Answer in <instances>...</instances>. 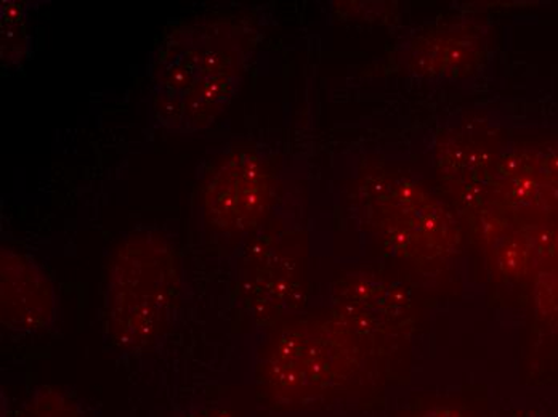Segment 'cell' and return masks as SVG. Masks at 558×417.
I'll list each match as a JSON object with an SVG mask.
<instances>
[{
    "mask_svg": "<svg viewBox=\"0 0 558 417\" xmlns=\"http://www.w3.org/2000/svg\"><path fill=\"white\" fill-rule=\"evenodd\" d=\"M246 42L220 20L180 23L149 61V118L173 135L206 131L236 98L246 70Z\"/></svg>",
    "mask_w": 558,
    "mask_h": 417,
    "instance_id": "obj_1",
    "label": "cell"
},
{
    "mask_svg": "<svg viewBox=\"0 0 558 417\" xmlns=\"http://www.w3.org/2000/svg\"><path fill=\"white\" fill-rule=\"evenodd\" d=\"M185 294V271L175 241L143 229L119 241L105 277V331L116 347L143 352L173 327Z\"/></svg>",
    "mask_w": 558,
    "mask_h": 417,
    "instance_id": "obj_2",
    "label": "cell"
},
{
    "mask_svg": "<svg viewBox=\"0 0 558 417\" xmlns=\"http://www.w3.org/2000/svg\"><path fill=\"white\" fill-rule=\"evenodd\" d=\"M362 341L340 314L286 327L258 363L262 393L278 405H307L339 392L362 369Z\"/></svg>",
    "mask_w": 558,
    "mask_h": 417,
    "instance_id": "obj_3",
    "label": "cell"
},
{
    "mask_svg": "<svg viewBox=\"0 0 558 417\" xmlns=\"http://www.w3.org/2000/svg\"><path fill=\"white\" fill-rule=\"evenodd\" d=\"M274 192V172L257 149H227L210 159L197 182L201 226L216 240L247 238L267 219Z\"/></svg>",
    "mask_w": 558,
    "mask_h": 417,
    "instance_id": "obj_4",
    "label": "cell"
},
{
    "mask_svg": "<svg viewBox=\"0 0 558 417\" xmlns=\"http://www.w3.org/2000/svg\"><path fill=\"white\" fill-rule=\"evenodd\" d=\"M60 302L56 284L39 262L19 250L0 253V321L16 334L56 327Z\"/></svg>",
    "mask_w": 558,
    "mask_h": 417,
    "instance_id": "obj_5",
    "label": "cell"
},
{
    "mask_svg": "<svg viewBox=\"0 0 558 417\" xmlns=\"http://www.w3.org/2000/svg\"><path fill=\"white\" fill-rule=\"evenodd\" d=\"M294 259H288L270 243H255L244 249L238 280L243 301L255 317H271L288 307L295 287Z\"/></svg>",
    "mask_w": 558,
    "mask_h": 417,
    "instance_id": "obj_6",
    "label": "cell"
},
{
    "mask_svg": "<svg viewBox=\"0 0 558 417\" xmlns=\"http://www.w3.org/2000/svg\"><path fill=\"white\" fill-rule=\"evenodd\" d=\"M2 417H97L94 409L70 390L58 388L34 389L16 405L3 412Z\"/></svg>",
    "mask_w": 558,
    "mask_h": 417,
    "instance_id": "obj_7",
    "label": "cell"
},
{
    "mask_svg": "<svg viewBox=\"0 0 558 417\" xmlns=\"http://www.w3.org/2000/svg\"><path fill=\"white\" fill-rule=\"evenodd\" d=\"M25 7L20 2L2 3V57L3 60H20L28 47Z\"/></svg>",
    "mask_w": 558,
    "mask_h": 417,
    "instance_id": "obj_8",
    "label": "cell"
},
{
    "mask_svg": "<svg viewBox=\"0 0 558 417\" xmlns=\"http://www.w3.org/2000/svg\"><path fill=\"white\" fill-rule=\"evenodd\" d=\"M537 305L543 308L544 317L558 324V269L541 278L537 284Z\"/></svg>",
    "mask_w": 558,
    "mask_h": 417,
    "instance_id": "obj_9",
    "label": "cell"
},
{
    "mask_svg": "<svg viewBox=\"0 0 558 417\" xmlns=\"http://www.w3.org/2000/svg\"><path fill=\"white\" fill-rule=\"evenodd\" d=\"M180 417H240L234 409L222 405H206L192 409Z\"/></svg>",
    "mask_w": 558,
    "mask_h": 417,
    "instance_id": "obj_10",
    "label": "cell"
},
{
    "mask_svg": "<svg viewBox=\"0 0 558 417\" xmlns=\"http://www.w3.org/2000/svg\"><path fill=\"white\" fill-rule=\"evenodd\" d=\"M417 417H468L464 413L458 412V409L440 408L432 409V412L424 413V415Z\"/></svg>",
    "mask_w": 558,
    "mask_h": 417,
    "instance_id": "obj_11",
    "label": "cell"
}]
</instances>
